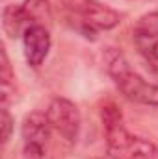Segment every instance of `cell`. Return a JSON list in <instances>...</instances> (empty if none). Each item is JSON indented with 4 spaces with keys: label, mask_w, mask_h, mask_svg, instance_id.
Returning <instances> with one entry per match:
<instances>
[{
    "label": "cell",
    "mask_w": 158,
    "mask_h": 159,
    "mask_svg": "<svg viewBox=\"0 0 158 159\" xmlns=\"http://www.w3.org/2000/svg\"><path fill=\"white\" fill-rule=\"evenodd\" d=\"M101 117L106 131L108 152L114 159H158V148L153 143L128 133L123 126V117L117 106H102Z\"/></svg>",
    "instance_id": "cell-1"
},
{
    "label": "cell",
    "mask_w": 158,
    "mask_h": 159,
    "mask_svg": "<svg viewBox=\"0 0 158 159\" xmlns=\"http://www.w3.org/2000/svg\"><path fill=\"white\" fill-rule=\"evenodd\" d=\"M106 65L114 83L128 100L145 106H158V85L145 81L138 72H134L121 52L110 50Z\"/></svg>",
    "instance_id": "cell-2"
},
{
    "label": "cell",
    "mask_w": 158,
    "mask_h": 159,
    "mask_svg": "<svg viewBox=\"0 0 158 159\" xmlns=\"http://www.w3.org/2000/svg\"><path fill=\"white\" fill-rule=\"evenodd\" d=\"M69 9L73 13L77 30H80L86 37L95 35L101 30H110L121 20L117 11L95 0H75L69 4Z\"/></svg>",
    "instance_id": "cell-3"
},
{
    "label": "cell",
    "mask_w": 158,
    "mask_h": 159,
    "mask_svg": "<svg viewBox=\"0 0 158 159\" xmlns=\"http://www.w3.org/2000/svg\"><path fill=\"white\" fill-rule=\"evenodd\" d=\"M45 115L54 131H58L67 143H77L80 133V111L75 102L67 98H54Z\"/></svg>",
    "instance_id": "cell-4"
},
{
    "label": "cell",
    "mask_w": 158,
    "mask_h": 159,
    "mask_svg": "<svg viewBox=\"0 0 158 159\" xmlns=\"http://www.w3.org/2000/svg\"><path fill=\"white\" fill-rule=\"evenodd\" d=\"M134 43L143 59L158 70V11L140 17L134 26Z\"/></svg>",
    "instance_id": "cell-5"
},
{
    "label": "cell",
    "mask_w": 158,
    "mask_h": 159,
    "mask_svg": "<svg viewBox=\"0 0 158 159\" xmlns=\"http://www.w3.org/2000/svg\"><path fill=\"white\" fill-rule=\"evenodd\" d=\"M43 6L41 2L39 6H36L34 0H26L24 4H11L4 7L2 13V24L4 30L7 32V35L17 37V35H24V32L34 26V19L37 17V7Z\"/></svg>",
    "instance_id": "cell-6"
},
{
    "label": "cell",
    "mask_w": 158,
    "mask_h": 159,
    "mask_svg": "<svg viewBox=\"0 0 158 159\" xmlns=\"http://www.w3.org/2000/svg\"><path fill=\"white\" fill-rule=\"evenodd\" d=\"M22 44H24V57L30 67H39L48 56L50 50V35L48 30L43 24H34L30 26L24 35H22Z\"/></svg>",
    "instance_id": "cell-7"
},
{
    "label": "cell",
    "mask_w": 158,
    "mask_h": 159,
    "mask_svg": "<svg viewBox=\"0 0 158 159\" xmlns=\"http://www.w3.org/2000/svg\"><path fill=\"white\" fill-rule=\"evenodd\" d=\"M50 122L47 119V115H43L39 111L30 113L24 122H22V139L24 143H36V144H45L48 135H50Z\"/></svg>",
    "instance_id": "cell-8"
},
{
    "label": "cell",
    "mask_w": 158,
    "mask_h": 159,
    "mask_svg": "<svg viewBox=\"0 0 158 159\" xmlns=\"http://www.w3.org/2000/svg\"><path fill=\"white\" fill-rule=\"evenodd\" d=\"M0 80H2V106L6 107V104H7V89H9L11 80H13V70H11L6 48L0 50Z\"/></svg>",
    "instance_id": "cell-9"
},
{
    "label": "cell",
    "mask_w": 158,
    "mask_h": 159,
    "mask_svg": "<svg viewBox=\"0 0 158 159\" xmlns=\"http://www.w3.org/2000/svg\"><path fill=\"white\" fill-rule=\"evenodd\" d=\"M0 128H2V143L6 144L11 137V129H13V119L11 115L7 113V109L2 106V111H0Z\"/></svg>",
    "instance_id": "cell-10"
},
{
    "label": "cell",
    "mask_w": 158,
    "mask_h": 159,
    "mask_svg": "<svg viewBox=\"0 0 158 159\" xmlns=\"http://www.w3.org/2000/svg\"><path fill=\"white\" fill-rule=\"evenodd\" d=\"M22 157L24 159H45L43 146L41 144H36V143H24Z\"/></svg>",
    "instance_id": "cell-11"
}]
</instances>
